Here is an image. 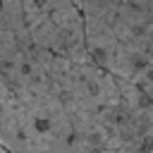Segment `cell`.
<instances>
[{
    "label": "cell",
    "mask_w": 153,
    "mask_h": 153,
    "mask_svg": "<svg viewBox=\"0 0 153 153\" xmlns=\"http://www.w3.org/2000/svg\"><path fill=\"white\" fill-rule=\"evenodd\" d=\"M0 143L10 153L153 146V103L91 57L74 0H0Z\"/></svg>",
    "instance_id": "6da1fadb"
},
{
    "label": "cell",
    "mask_w": 153,
    "mask_h": 153,
    "mask_svg": "<svg viewBox=\"0 0 153 153\" xmlns=\"http://www.w3.org/2000/svg\"><path fill=\"white\" fill-rule=\"evenodd\" d=\"M91 57L120 79L153 65V0H76Z\"/></svg>",
    "instance_id": "7a4b0ae2"
},
{
    "label": "cell",
    "mask_w": 153,
    "mask_h": 153,
    "mask_svg": "<svg viewBox=\"0 0 153 153\" xmlns=\"http://www.w3.org/2000/svg\"><path fill=\"white\" fill-rule=\"evenodd\" d=\"M129 81L153 103V65H148V67H141L139 72H134L131 76H129Z\"/></svg>",
    "instance_id": "3957f363"
},
{
    "label": "cell",
    "mask_w": 153,
    "mask_h": 153,
    "mask_svg": "<svg viewBox=\"0 0 153 153\" xmlns=\"http://www.w3.org/2000/svg\"><path fill=\"white\" fill-rule=\"evenodd\" d=\"M91 153H153V146H136V143H124V146H110V148H96Z\"/></svg>",
    "instance_id": "277c9868"
},
{
    "label": "cell",
    "mask_w": 153,
    "mask_h": 153,
    "mask_svg": "<svg viewBox=\"0 0 153 153\" xmlns=\"http://www.w3.org/2000/svg\"><path fill=\"white\" fill-rule=\"evenodd\" d=\"M0 153H10V151H7V148H5L2 143H0Z\"/></svg>",
    "instance_id": "5b68a950"
},
{
    "label": "cell",
    "mask_w": 153,
    "mask_h": 153,
    "mask_svg": "<svg viewBox=\"0 0 153 153\" xmlns=\"http://www.w3.org/2000/svg\"><path fill=\"white\" fill-rule=\"evenodd\" d=\"M74 2H76V0H74Z\"/></svg>",
    "instance_id": "8992f818"
}]
</instances>
